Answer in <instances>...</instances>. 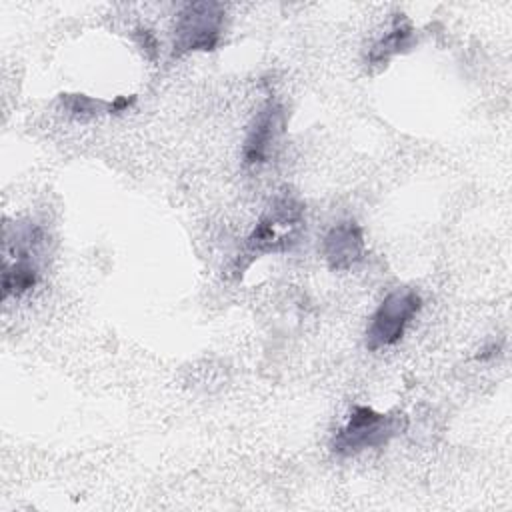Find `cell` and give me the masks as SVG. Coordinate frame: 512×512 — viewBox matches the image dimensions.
Returning <instances> with one entry per match:
<instances>
[{
	"label": "cell",
	"mask_w": 512,
	"mask_h": 512,
	"mask_svg": "<svg viewBox=\"0 0 512 512\" xmlns=\"http://www.w3.org/2000/svg\"><path fill=\"white\" fill-rule=\"evenodd\" d=\"M304 212L306 206L296 192L290 188L280 190L248 234L244 242V256L254 260L266 254L290 252L306 230Z\"/></svg>",
	"instance_id": "1"
},
{
	"label": "cell",
	"mask_w": 512,
	"mask_h": 512,
	"mask_svg": "<svg viewBox=\"0 0 512 512\" xmlns=\"http://www.w3.org/2000/svg\"><path fill=\"white\" fill-rule=\"evenodd\" d=\"M44 242V230L36 224H14L4 230L2 296L20 298L40 280L38 250Z\"/></svg>",
	"instance_id": "2"
},
{
	"label": "cell",
	"mask_w": 512,
	"mask_h": 512,
	"mask_svg": "<svg viewBox=\"0 0 512 512\" xmlns=\"http://www.w3.org/2000/svg\"><path fill=\"white\" fill-rule=\"evenodd\" d=\"M408 426V418L400 412H376L370 406H354L330 440V450L348 458L368 448H382L394 436L402 434Z\"/></svg>",
	"instance_id": "3"
},
{
	"label": "cell",
	"mask_w": 512,
	"mask_h": 512,
	"mask_svg": "<svg viewBox=\"0 0 512 512\" xmlns=\"http://www.w3.org/2000/svg\"><path fill=\"white\" fill-rule=\"evenodd\" d=\"M226 10L220 2H188L176 18L172 38V58L190 52H212L224 34Z\"/></svg>",
	"instance_id": "4"
},
{
	"label": "cell",
	"mask_w": 512,
	"mask_h": 512,
	"mask_svg": "<svg viewBox=\"0 0 512 512\" xmlns=\"http://www.w3.org/2000/svg\"><path fill=\"white\" fill-rule=\"evenodd\" d=\"M422 308V296L414 288H396L378 304L366 326L364 344L370 352L394 346L402 340L406 326Z\"/></svg>",
	"instance_id": "5"
},
{
	"label": "cell",
	"mask_w": 512,
	"mask_h": 512,
	"mask_svg": "<svg viewBox=\"0 0 512 512\" xmlns=\"http://www.w3.org/2000/svg\"><path fill=\"white\" fill-rule=\"evenodd\" d=\"M288 124L286 108L278 100H268L252 118L244 146H242V160L246 166L264 164L270 158L274 144L280 140Z\"/></svg>",
	"instance_id": "6"
},
{
	"label": "cell",
	"mask_w": 512,
	"mask_h": 512,
	"mask_svg": "<svg viewBox=\"0 0 512 512\" xmlns=\"http://www.w3.org/2000/svg\"><path fill=\"white\" fill-rule=\"evenodd\" d=\"M366 252L364 232L356 220L334 224L322 240V256L332 272H346L362 262Z\"/></svg>",
	"instance_id": "7"
},
{
	"label": "cell",
	"mask_w": 512,
	"mask_h": 512,
	"mask_svg": "<svg viewBox=\"0 0 512 512\" xmlns=\"http://www.w3.org/2000/svg\"><path fill=\"white\" fill-rule=\"evenodd\" d=\"M416 46V30L404 12L392 16L390 30L380 36L366 54L368 66H386L390 58L410 52Z\"/></svg>",
	"instance_id": "8"
},
{
	"label": "cell",
	"mask_w": 512,
	"mask_h": 512,
	"mask_svg": "<svg viewBox=\"0 0 512 512\" xmlns=\"http://www.w3.org/2000/svg\"><path fill=\"white\" fill-rule=\"evenodd\" d=\"M62 108L76 120H90L102 114H120L136 104V96H116L114 100H102L96 96L80 94V92H62L60 94Z\"/></svg>",
	"instance_id": "9"
},
{
	"label": "cell",
	"mask_w": 512,
	"mask_h": 512,
	"mask_svg": "<svg viewBox=\"0 0 512 512\" xmlns=\"http://www.w3.org/2000/svg\"><path fill=\"white\" fill-rule=\"evenodd\" d=\"M134 40L138 42V46L142 48V52L148 56V58H154L156 52H158V42H156V36L148 30V28H136L134 30Z\"/></svg>",
	"instance_id": "10"
}]
</instances>
